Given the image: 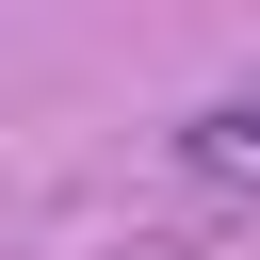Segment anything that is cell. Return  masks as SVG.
<instances>
[{
  "label": "cell",
  "instance_id": "obj_1",
  "mask_svg": "<svg viewBox=\"0 0 260 260\" xmlns=\"http://www.w3.org/2000/svg\"><path fill=\"white\" fill-rule=\"evenodd\" d=\"M179 162H195V179H260V81H228V98L179 130Z\"/></svg>",
  "mask_w": 260,
  "mask_h": 260
}]
</instances>
